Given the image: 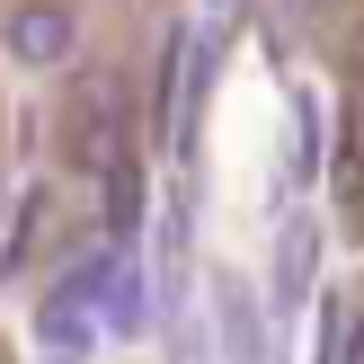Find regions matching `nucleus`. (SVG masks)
<instances>
[{
    "instance_id": "obj_2",
    "label": "nucleus",
    "mask_w": 364,
    "mask_h": 364,
    "mask_svg": "<svg viewBox=\"0 0 364 364\" xmlns=\"http://www.w3.org/2000/svg\"><path fill=\"white\" fill-rule=\"evenodd\" d=\"M142 223V178H134V160H107V231H134Z\"/></svg>"
},
{
    "instance_id": "obj_1",
    "label": "nucleus",
    "mask_w": 364,
    "mask_h": 364,
    "mask_svg": "<svg viewBox=\"0 0 364 364\" xmlns=\"http://www.w3.org/2000/svg\"><path fill=\"white\" fill-rule=\"evenodd\" d=\"M0 45H9L18 63H63V53L80 45V18H71V9H53V0H27V9L0 27Z\"/></svg>"
},
{
    "instance_id": "obj_4",
    "label": "nucleus",
    "mask_w": 364,
    "mask_h": 364,
    "mask_svg": "<svg viewBox=\"0 0 364 364\" xmlns=\"http://www.w3.org/2000/svg\"><path fill=\"white\" fill-rule=\"evenodd\" d=\"M347 364H364V320H355V329H347Z\"/></svg>"
},
{
    "instance_id": "obj_3",
    "label": "nucleus",
    "mask_w": 364,
    "mask_h": 364,
    "mask_svg": "<svg viewBox=\"0 0 364 364\" xmlns=\"http://www.w3.org/2000/svg\"><path fill=\"white\" fill-rule=\"evenodd\" d=\"M302 267H311V249H302V231L284 240V294H302Z\"/></svg>"
}]
</instances>
